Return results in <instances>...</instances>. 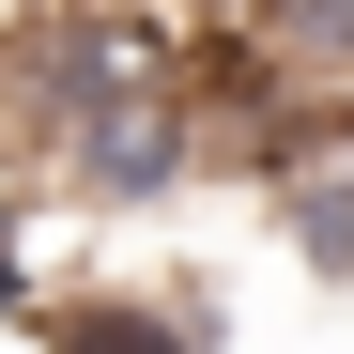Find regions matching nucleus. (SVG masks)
I'll return each mask as SVG.
<instances>
[{
    "label": "nucleus",
    "mask_w": 354,
    "mask_h": 354,
    "mask_svg": "<svg viewBox=\"0 0 354 354\" xmlns=\"http://www.w3.org/2000/svg\"><path fill=\"white\" fill-rule=\"evenodd\" d=\"M231 62H262V77H292V93H339L354 108V0H231Z\"/></svg>",
    "instance_id": "obj_3"
},
{
    "label": "nucleus",
    "mask_w": 354,
    "mask_h": 354,
    "mask_svg": "<svg viewBox=\"0 0 354 354\" xmlns=\"http://www.w3.org/2000/svg\"><path fill=\"white\" fill-rule=\"evenodd\" d=\"M262 231H277V262L308 277V292H339V308H354V154H339V169H292V185H262Z\"/></svg>",
    "instance_id": "obj_4"
},
{
    "label": "nucleus",
    "mask_w": 354,
    "mask_h": 354,
    "mask_svg": "<svg viewBox=\"0 0 354 354\" xmlns=\"http://www.w3.org/2000/svg\"><path fill=\"white\" fill-rule=\"evenodd\" d=\"M31 339L46 354H216L231 324H216V292L185 277V292H46Z\"/></svg>",
    "instance_id": "obj_2"
},
{
    "label": "nucleus",
    "mask_w": 354,
    "mask_h": 354,
    "mask_svg": "<svg viewBox=\"0 0 354 354\" xmlns=\"http://www.w3.org/2000/svg\"><path fill=\"white\" fill-rule=\"evenodd\" d=\"M46 185L77 216H169L185 185H216V108L201 93H139V108H108V124H77L46 154Z\"/></svg>",
    "instance_id": "obj_1"
},
{
    "label": "nucleus",
    "mask_w": 354,
    "mask_h": 354,
    "mask_svg": "<svg viewBox=\"0 0 354 354\" xmlns=\"http://www.w3.org/2000/svg\"><path fill=\"white\" fill-rule=\"evenodd\" d=\"M46 324V231H31V185H0V339Z\"/></svg>",
    "instance_id": "obj_5"
}]
</instances>
